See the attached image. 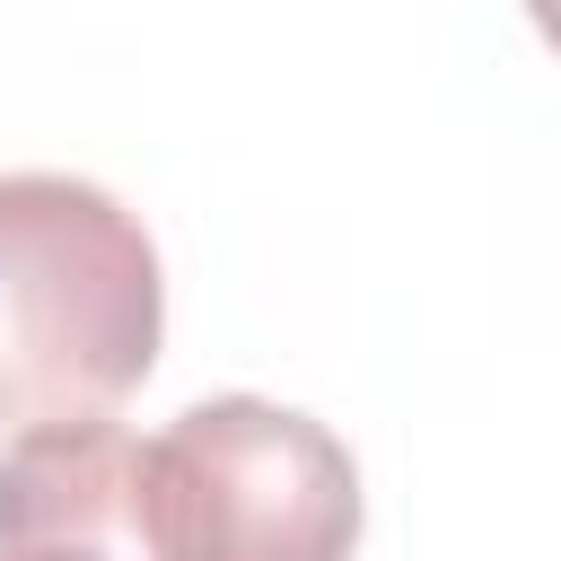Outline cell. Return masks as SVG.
<instances>
[{
    "mask_svg": "<svg viewBox=\"0 0 561 561\" xmlns=\"http://www.w3.org/2000/svg\"><path fill=\"white\" fill-rule=\"evenodd\" d=\"M158 333L149 228L88 175H0V430L114 412L158 368Z\"/></svg>",
    "mask_w": 561,
    "mask_h": 561,
    "instance_id": "1",
    "label": "cell"
},
{
    "mask_svg": "<svg viewBox=\"0 0 561 561\" xmlns=\"http://www.w3.org/2000/svg\"><path fill=\"white\" fill-rule=\"evenodd\" d=\"M351 543L359 465L324 421L263 394H210L140 438L149 561H351Z\"/></svg>",
    "mask_w": 561,
    "mask_h": 561,
    "instance_id": "2",
    "label": "cell"
},
{
    "mask_svg": "<svg viewBox=\"0 0 561 561\" xmlns=\"http://www.w3.org/2000/svg\"><path fill=\"white\" fill-rule=\"evenodd\" d=\"M0 561H149L131 526H26L0 535Z\"/></svg>",
    "mask_w": 561,
    "mask_h": 561,
    "instance_id": "3",
    "label": "cell"
},
{
    "mask_svg": "<svg viewBox=\"0 0 561 561\" xmlns=\"http://www.w3.org/2000/svg\"><path fill=\"white\" fill-rule=\"evenodd\" d=\"M526 18H535V35L561 53V0H526Z\"/></svg>",
    "mask_w": 561,
    "mask_h": 561,
    "instance_id": "4",
    "label": "cell"
}]
</instances>
